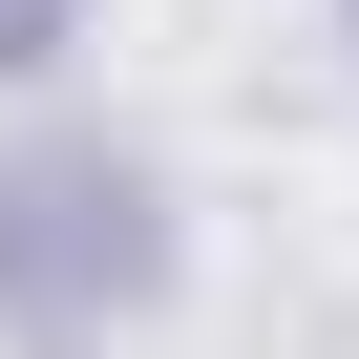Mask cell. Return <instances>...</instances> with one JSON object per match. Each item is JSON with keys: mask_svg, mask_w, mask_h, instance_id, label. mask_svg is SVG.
I'll use <instances>...</instances> for the list:
<instances>
[{"mask_svg": "<svg viewBox=\"0 0 359 359\" xmlns=\"http://www.w3.org/2000/svg\"><path fill=\"white\" fill-rule=\"evenodd\" d=\"M22 43H43V0H0V64H22Z\"/></svg>", "mask_w": 359, "mask_h": 359, "instance_id": "6da1fadb", "label": "cell"}]
</instances>
